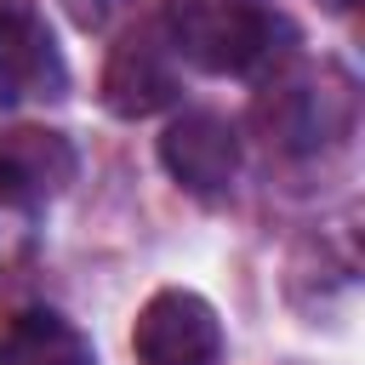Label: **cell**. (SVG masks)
I'll return each instance as SVG.
<instances>
[{"label":"cell","mask_w":365,"mask_h":365,"mask_svg":"<svg viewBox=\"0 0 365 365\" xmlns=\"http://www.w3.org/2000/svg\"><path fill=\"white\" fill-rule=\"evenodd\" d=\"M137 365H217L222 359V325L217 308L194 291H154L131 331Z\"/></svg>","instance_id":"4"},{"label":"cell","mask_w":365,"mask_h":365,"mask_svg":"<svg viewBox=\"0 0 365 365\" xmlns=\"http://www.w3.org/2000/svg\"><path fill=\"white\" fill-rule=\"evenodd\" d=\"M165 34L171 51L205 74H251L274 57L285 29L262 0H165Z\"/></svg>","instance_id":"1"},{"label":"cell","mask_w":365,"mask_h":365,"mask_svg":"<svg viewBox=\"0 0 365 365\" xmlns=\"http://www.w3.org/2000/svg\"><path fill=\"white\" fill-rule=\"evenodd\" d=\"M74 177V154L51 131L0 137V268L23 262L40 240V205Z\"/></svg>","instance_id":"3"},{"label":"cell","mask_w":365,"mask_h":365,"mask_svg":"<svg viewBox=\"0 0 365 365\" xmlns=\"http://www.w3.org/2000/svg\"><path fill=\"white\" fill-rule=\"evenodd\" d=\"M0 365H97L91 342L51 308H23L0 325Z\"/></svg>","instance_id":"8"},{"label":"cell","mask_w":365,"mask_h":365,"mask_svg":"<svg viewBox=\"0 0 365 365\" xmlns=\"http://www.w3.org/2000/svg\"><path fill=\"white\" fill-rule=\"evenodd\" d=\"M171 97H177V68H171V46L160 40V29L125 34L103 68V103L120 120H143V114H160Z\"/></svg>","instance_id":"7"},{"label":"cell","mask_w":365,"mask_h":365,"mask_svg":"<svg viewBox=\"0 0 365 365\" xmlns=\"http://www.w3.org/2000/svg\"><path fill=\"white\" fill-rule=\"evenodd\" d=\"M120 6H125V0H63V11H68L80 29H103Z\"/></svg>","instance_id":"9"},{"label":"cell","mask_w":365,"mask_h":365,"mask_svg":"<svg viewBox=\"0 0 365 365\" xmlns=\"http://www.w3.org/2000/svg\"><path fill=\"white\" fill-rule=\"evenodd\" d=\"M257 125L268 148L279 154H319L348 137L354 125V80L331 63L319 68H285L257 97Z\"/></svg>","instance_id":"2"},{"label":"cell","mask_w":365,"mask_h":365,"mask_svg":"<svg viewBox=\"0 0 365 365\" xmlns=\"http://www.w3.org/2000/svg\"><path fill=\"white\" fill-rule=\"evenodd\" d=\"M63 86H68V74H63V57H57L46 23L29 6L0 0V108L63 97Z\"/></svg>","instance_id":"6"},{"label":"cell","mask_w":365,"mask_h":365,"mask_svg":"<svg viewBox=\"0 0 365 365\" xmlns=\"http://www.w3.org/2000/svg\"><path fill=\"white\" fill-rule=\"evenodd\" d=\"M160 160L177 177V188H188L194 200H222L240 177V131L222 114H177L160 137Z\"/></svg>","instance_id":"5"}]
</instances>
